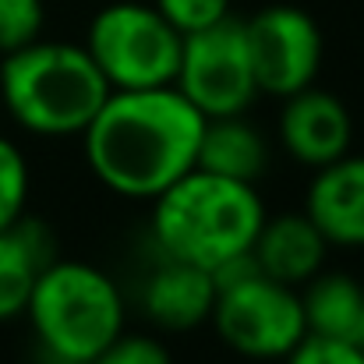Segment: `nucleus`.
Listing matches in <instances>:
<instances>
[{
	"label": "nucleus",
	"mask_w": 364,
	"mask_h": 364,
	"mask_svg": "<svg viewBox=\"0 0 364 364\" xmlns=\"http://www.w3.org/2000/svg\"><path fill=\"white\" fill-rule=\"evenodd\" d=\"M205 117L173 89L110 92L82 131L85 159L103 188L152 202L198 163Z\"/></svg>",
	"instance_id": "obj_1"
},
{
	"label": "nucleus",
	"mask_w": 364,
	"mask_h": 364,
	"mask_svg": "<svg viewBox=\"0 0 364 364\" xmlns=\"http://www.w3.org/2000/svg\"><path fill=\"white\" fill-rule=\"evenodd\" d=\"M152 202V237L163 255L205 269H220L223 262L247 255L265 223V205L255 184L198 166Z\"/></svg>",
	"instance_id": "obj_2"
},
{
	"label": "nucleus",
	"mask_w": 364,
	"mask_h": 364,
	"mask_svg": "<svg viewBox=\"0 0 364 364\" xmlns=\"http://www.w3.org/2000/svg\"><path fill=\"white\" fill-rule=\"evenodd\" d=\"M85 46L36 39L0 60V103L14 124L43 138L82 134L110 96Z\"/></svg>",
	"instance_id": "obj_3"
},
{
	"label": "nucleus",
	"mask_w": 364,
	"mask_h": 364,
	"mask_svg": "<svg viewBox=\"0 0 364 364\" xmlns=\"http://www.w3.org/2000/svg\"><path fill=\"white\" fill-rule=\"evenodd\" d=\"M25 315L43 350L57 361L92 364L124 333V297L117 283L71 258H53L39 269Z\"/></svg>",
	"instance_id": "obj_4"
},
{
	"label": "nucleus",
	"mask_w": 364,
	"mask_h": 364,
	"mask_svg": "<svg viewBox=\"0 0 364 364\" xmlns=\"http://www.w3.org/2000/svg\"><path fill=\"white\" fill-rule=\"evenodd\" d=\"M184 36L156 11V4H110L85 36V50L110 82L121 89H163L177 82Z\"/></svg>",
	"instance_id": "obj_5"
},
{
	"label": "nucleus",
	"mask_w": 364,
	"mask_h": 364,
	"mask_svg": "<svg viewBox=\"0 0 364 364\" xmlns=\"http://www.w3.org/2000/svg\"><path fill=\"white\" fill-rule=\"evenodd\" d=\"M220 340L251 361H283L304 336V304L297 287L251 269L220 287L213 318Z\"/></svg>",
	"instance_id": "obj_6"
},
{
	"label": "nucleus",
	"mask_w": 364,
	"mask_h": 364,
	"mask_svg": "<svg viewBox=\"0 0 364 364\" xmlns=\"http://www.w3.org/2000/svg\"><path fill=\"white\" fill-rule=\"evenodd\" d=\"M173 89L205 121L247 114V107L258 96V82L247 57L244 21L227 14L223 21L184 36Z\"/></svg>",
	"instance_id": "obj_7"
},
{
	"label": "nucleus",
	"mask_w": 364,
	"mask_h": 364,
	"mask_svg": "<svg viewBox=\"0 0 364 364\" xmlns=\"http://www.w3.org/2000/svg\"><path fill=\"white\" fill-rule=\"evenodd\" d=\"M244 36L258 92L287 100L315 85L322 68V32L308 11L294 4L262 7L244 21Z\"/></svg>",
	"instance_id": "obj_8"
},
{
	"label": "nucleus",
	"mask_w": 364,
	"mask_h": 364,
	"mask_svg": "<svg viewBox=\"0 0 364 364\" xmlns=\"http://www.w3.org/2000/svg\"><path fill=\"white\" fill-rule=\"evenodd\" d=\"M350 134L354 124L347 107L333 96L322 92L315 85L287 96L283 114H279V141L287 149L290 159H297L301 166H329L333 159L350 152Z\"/></svg>",
	"instance_id": "obj_9"
},
{
	"label": "nucleus",
	"mask_w": 364,
	"mask_h": 364,
	"mask_svg": "<svg viewBox=\"0 0 364 364\" xmlns=\"http://www.w3.org/2000/svg\"><path fill=\"white\" fill-rule=\"evenodd\" d=\"M220 287L213 269L184 262V258H166L145 283L141 308L152 326L166 333H184L213 318Z\"/></svg>",
	"instance_id": "obj_10"
},
{
	"label": "nucleus",
	"mask_w": 364,
	"mask_h": 364,
	"mask_svg": "<svg viewBox=\"0 0 364 364\" xmlns=\"http://www.w3.org/2000/svg\"><path fill=\"white\" fill-rule=\"evenodd\" d=\"M304 213L336 247H364V156H340L315 170Z\"/></svg>",
	"instance_id": "obj_11"
},
{
	"label": "nucleus",
	"mask_w": 364,
	"mask_h": 364,
	"mask_svg": "<svg viewBox=\"0 0 364 364\" xmlns=\"http://www.w3.org/2000/svg\"><path fill=\"white\" fill-rule=\"evenodd\" d=\"M326 251H329V241L311 223L308 213H283L276 220L265 216L258 237L251 244V258L258 272L287 287H301L315 272H322Z\"/></svg>",
	"instance_id": "obj_12"
},
{
	"label": "nucleus",
	"mask_w": 364,
	"mask_h": 364,
	"mask_svg": "<svg viewBox=\"0 0 364 364\" xmlns=\"http://www.w3.org/2000/svg\"><path fill=\"white\" fill-rule=\"evenodd\" d=\"M265 159H269L265 138L258 134V127L244 121V114L205 121L198 141V163H195L198 170L255 184L258 173L265 170Z\"/></svg>",
	"instance_id": "obj_13"
},
{
	"label": "nucleus",
	"mask_w": 364,
	"mask_h": 364,
	"mask_svg": "<svg viewBox=\"0 0 364 364\" xmlns=\"http://www.w3.org/2000/svg\"><path fill=\"white\" fill-rule=\"evenodd\" d=\"M46 262H53V255L39 223L21 216L11 230H0V322L25 315L28 294Z\"/></svg>",
	"instance_id": "obj_14"
},
{
	"label": "nucleus",
	"mask_w": 364,
	"mask_h": 364,
	"mask_svg": "<svg viewBox=\"0 0 364 364\" xmlns=\"http://www.w3.org/2000/svg\"><path fill=\"white\" fill-rule=\"evenodd\" d=\"M308 336L354 340L358 318L364 311V290L343 272H315L301 294Z\"/></svg>",
	"instance_id": "obj_15"
},
{
	"label": "nucleus",
	"mask_w": 364,
	"mask_h": 364,
	"mask_svg": "<svg viewBox=\"0 0 364 364\" xmlns=\"http://www.w3.org/2000/svg\"><path fill=\"white\" fill-rule=\"evenodd\" d=\"M28 202V163L21 149L0 134V230H11L25 216Z\"/></svg>",
	"instance_id": "obj_16"
},
{
	"label": "nucleus",
	"mask_w": 364,
	"mask_h": 364,
	"mask_svg": "<svg viewBox=\"0 0 364 364\" xmlns=\"http://www.w3.org/2000/svg\"><path fill=\"white\" fill-rule=\"evenodd\" d=\"M43 0H0V57L43 39Z\"/></svg>",
	"instance_id": "obj_17"
},
{
	"label": "nucleus",
	"mask_w": 364,
	"mask_h": 364,
	"mask_svg": "<svg viewBox=\"0 0 364 364\" xmlns=\"http://www.w3.org/2000/svg\"><path fill=\"white\" fill-rule=\"evenodd\" d=\"M156 11L181 32H202L216 21H223L230 14V0H156Z\"/></svg>",
	"instance_id": "obj_18"
},
{
	"label": "nucleus",
	"mask_w": 364,
	"mask_h": 364,
	"mask_svg": "<svg viewBox=\"0 0 364 364\" xmlns=\"http://www.w3.org/2000/svg\"><path fill=\"white\" fill-rule=\"evenodd\" d=\"M283 364H364L361 347L354 340H329V336H304Z\"/></svg>",
	"instance_id": "obj_19"
},
{
	"label": "nucleus",
	"mask_w": 364,
	"mask_h": 364,
	"mask_svg": "<svg viewBox=\"0 0 364 364\" xmlns=\"http://www.w3.org/2000/svg\"><path fill=\"white\" fill-rule=\"evenodd\" d=\"M92 364H173L170 350L156 336H127L121 333Z\"/></svg>",
	"instance_id": "obj_20"
},
{
	"label": "nucleus",
	"mask_w": 364,
	"mask_h": 364,
	"mask_svg": "<svg viewBox=\"0 0 364 364\" xmlns=\"http://www.w3.org/2000/svg\"><path fill=\"white\" fill-rule=\"evenodd\" d=\"M354 343L361 347V354H364V311H361V318H358V329H354Z\"/></svg>",
	"instance_id": "obj_21"
},
{
	"label": "nucleus",
	"mask_w": 364,
	"mask_h": 364,
	"mask_svg": "<svg viewBox=\"0 0 364 364\" xmlns=\"http://www.w3.org/2000/svg\"><path fill=\"white\" fill-rule=\"evenodd\" d=\"M46 364H75V361H57V358H50V361Z\"/></svg>",
	"instance_id": "obj_22"
}]
</instances>
